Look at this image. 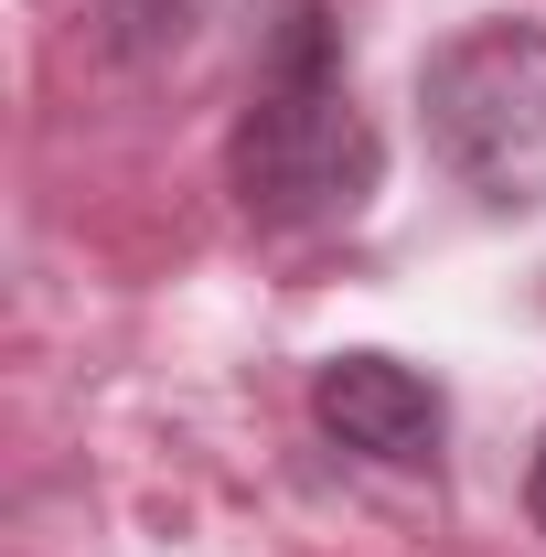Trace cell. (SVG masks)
Instances as JSON below:
<instances>
[{
  "mask_svg": "<svg viewBox=\"0 0 546 557\" xmlns=\"http://www.w3.org/2000/svg\"><path fill=\"white\" fill-rule=\"evenodd\" d=\"M311 418L333 429L343 450L386 461V472H429L439 440H450L439 375H418V364H397V354H333V364L311 375Z\"/></svg>",
  "mask_w": 546,
  "mask_h": 557,
  "instance_id": "3",
  "label": "cell"
},
{
  "mask_svg": "<svg viewBox=\"0 0 546 557\" xmlns=\"http://www.w3.org/2000/svg\"><path fill=\"white\" fill-rule=\"evenodd\" d=\"M375 172H386V150H375V119L353 108L333 11L300 0L269 33L258 86H247V108H236V129H225V183H236V205L258 214V225H289V236H300V225L364 214Z\"/></svg>",
  "mask_w": 546,
  "mask_h": 557,
  "instance_id": "1",
  "label": "cell"
},
{
  "mask_svg": "<svg viewBox=\"0 0 546 557\" xmlns=\"http://www.w3.org/2000/svg\"><path fill=\"white\" fill-rule=\"evenodd\" d=\"M418 119L439 172L493 214L546 205V22H472L418 65Z\"/></svg>",
  "mask_w": 546,
  "mask_h": 557,
  "instance_id": "2",
  "label": "cell"
},
{
  "mask_svg": "<svg viewBox=\"0 0 546 557\" xmlns=\"http://www.w3.org/2000/svg\"><path fill=\"white\" fill-rule=\"evenodd\" d=\"M525 515H536V536H546V440H536V472H525Z\"/></svg>",
  "mask_w": 546,
  "mask_h": 557,
  "instance_id": "4",
  "label": "cell"
}]
</instances>
